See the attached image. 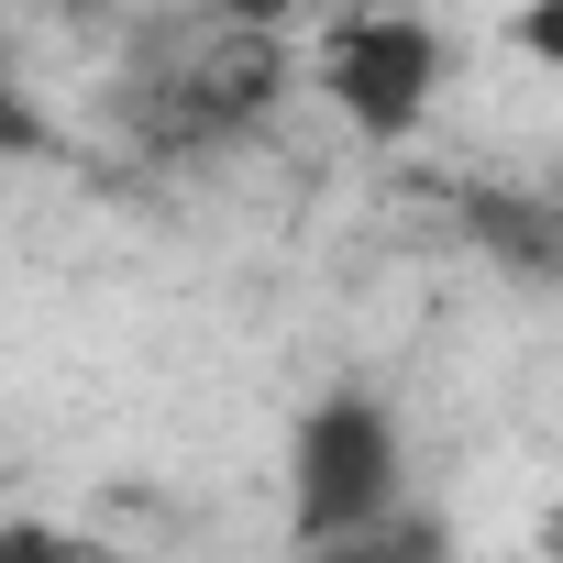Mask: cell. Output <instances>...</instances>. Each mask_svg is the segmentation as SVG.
I'll return each instance as SVG.
<instances>
[{
	"label": "cell",
	"instance_id": "6da1fadb",
	"mask_svg": "<svg viewBox=\"0 0 563 563\" xmlns=\"http://www.w3.org/2000/svg\"><path fill=\"white\" fill-rule=\"evenodd\" d=\"M398 508H409V431H398V409L365 398V387L310 398L299 431H288V530H299V552H332V541H354V530H376Z\"/></svg>",
	"mask_w": 563,
	"mask_h": 563
},
{
	"label": "cell",
	"instance_id": "7a4b0ae2",
	"mask_svg": "<svg viewBox=\"0 0 563 563\" xmlns=\"http://www.w3.org/2000/svg\"><path fill=\"white\" fill-rule=\"evenodd\" d=\"M442 23L420 12H343L321 45H310V89L365 133V144H409L442 100Z\"/></svg>",
	"mask_w": 563,
	"mask_h": 563
},
{
	"label": "cell",
	"instance_id": "3957f363",
	"mask_svg": "<svg viewBox=\"0 0 563 563\" xmlns=\"http://www.w3.org/2000/svg\"><path fill=\"white\" fill-rule=\"evenodd\" d=\"M464 221H475V243H497V265H508V276H530V288L563 265V221H552V199L475 188V199H464Z\"/></svg>",
	"mask_w": 563,
	"mask_h": 563
},
{
	"label": "cell",
	"instance_id": "277c9868",
	"mask_svg": "<svg viewBox=\"0 0 563 563\" xmlns=\"http://www.w3.org/2000/svg\"><path fill=\"white\" fill-rule=\"evenodd\" d=\"M310 563H464V552H453V519L398 508V519H376V530H354V541H332V552H310Z\"/></svg>",
	"mask_w": 563,
	"mask_h": 563
},
{
	"label": "cell",
	"instance_id": "5b68a950",
	"mask_svg": "<svg viewBox=\"0 0 563 563\" xmlns=\"http://www.w3.org/2000/svg\"><path fill=\"white\" fill-rule=\"evenodd\" d=\"M0 155H56V122L34 111V89L12 78V56H0Z\"/></svg>",
	"mask_w": 563,
	"mask_h": 563
},
{
	"label": "cell",
	"instance_id": "8992f818",
	"mask_svg": "<svg viewBox=\"0 0 563 563\" xmlns=\"http://www.w3.org/2000/svg\"><path fill=\"white\" fill-rule=\"evenodd\" d=\"M0 563H78V541L45 519H0Z\"/></svg>",
	"mask_w": 563,
	"mask_h": 563
}]
</instances>
